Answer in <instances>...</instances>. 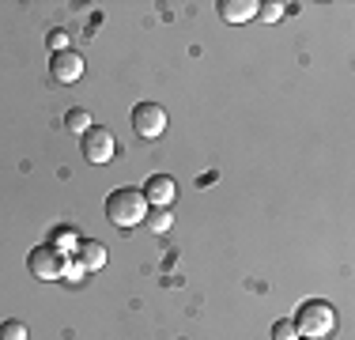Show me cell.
<instances>
[{
  "mask_svg": "<svg viewBox=\"0 0 355 340\" xmlns=\"http://www.w3.org/2000/svg\"><path fill=\"white\" fill-rule=\"evenodd\" d=\"M144 216H148V197H144L140 189H114L106 197V219L114 227H137L144 223Z\"/></svg>",
  "mask_w": 355,
  "mask_h": 340,
  "instance_id": "cell-1",
  "label": "cell"
},
{
  "mask_svg": "<svg viewBox=\"0 0 355 340\" xmlns=\"http://www.w3.org/2000/svg\"><path fill=\"white\" fill-rule=\"evenodd\" d=\"M27 269L35 272L38 280H61L69 272V253L61 250L57 242H46V246H35L27 257Z\"/></svg>",
  "mask_w": 355,
  "mask_h": 340,
  "instance_id": "cell-3",
  "label": "cell"
},
{
  "mask_svg": "<svg viewBox=\"0 0 355 340\" xmlns=\"http://www.w3.org/2000/svg\"><path fill=\"white\" fill-rule=\"evenodd\" d=\"M284 8H287V4H257V15H261L265 23H272V19H280V15H284Z\"/></svg>",
  "mask_w": 355,
  "mask_h": 340,
  "instance_id": "cell-14",
  "label": "cell"
},
{
  "mask_svg": "<svg viewBox=\"0 0 355 340\" xmlns=\"http://www.w3.org/2000/svg\"><path fill=\"white\" fill-rule=\"evenodd\" d=\"M291 321H295V329H299V337L325 340V337H333V329H336V310L321 299H310V303L299 306V314H295Z\"/></svg>",
  "mask_w": 355,
  "mask_h": 340,
  "instance_id": "cell-2",
  "label": "cell"
},
{
  "mask_svg": "<svg viewBox=\"0 0 355 340\" xmlns=\"http://www.w3.org/2000/svg\"><path fill=\"white\" fill-rule=\"evenodd\" d=\"M299 340H306V337H299Z\"/></svg>",
  "mask_w": 355,
  "mask_h": 340,
  "instance_id": "cell-17",
  "label": "cell"
},
{
  "mask_svg": "<svg viewBox=\"0 0 355 340\" xmlns=\"http://www.w3.org/2000/svg\"><path fill=\"white\" fill-rule=\"evenodd\" d=\"M64 125H69L72 133H80V136H83V133L91 129V110H83V106H72L69 114H64Z\"/></svg>",
  "mask_w": 355,
  "mask_h": 340,
  "instance_id": "cell-11",
  "label": "cell"
},
{
  "mask_svg": "<svg viewBox=\"0 0 355 340\" xmlns=\"http://www.w3.org/2000/svg\"><path fill=\"white\" fill-rule=\"evenodd\" d=\"M57 242H61V246H80V242H76V235H72V231H57Z\"/></svg>",
  "mask_w": 355,
  "mask_h": 340,
  "instance_id": "cell-16",
  "label": "cell"
},
{
  "mask_svg": "<svg viewBox=\"0 0 355 340\" xmlns=\"http://www.w3.org/2000/svg\"><path fill=\"white\" fill-rule=\"evenodd\" d=\"M272 340H299V329H295V321H291V318L272 321Z\"/></svg>",
  "mask_w": 355,
  "mask_h": 340,
  "instance_id": "cell-12",
  "label": "cell"
},
{
  "mask_svg": "<svg viewBox=\"0 0 355 340\" xmlns=\"http://www.w3.org/2000/svg\"><path fill=\"white\" fill-rule=\"evenodd\" d=\"M132 129H137V136H144V140L163 136L166 133V110L159 106V102H140V106L132 110Z\"/></svg>",
  "mask_w": 355,
  "mask_h": 340,
  "instance_id": "cell-5",
  "label": "cell"
},
{
  "mask_svg": "<svg viewBox=\"0 0 355 340\" xmlns=\"http://www.w3.org/2000/svg\"><path fill=\"white\" fill-rule=\"evenodd\" d=\"M49 72L61 83H76L83 76V57L76 53V49H61V53H53V61H49Z\"/></svg>",
  "mask_w": 355,
  "mask_h": 340,
  "instance_id": "cell-7",
  "label": "cell"
},
{
  "mask_svg": "<svg viewBox=\"0 0 355 340\" xmlns=\"http://www.w3.org/2000/svg\"><path fill=\"white\" fill-rule=\"evenodd\" d=\"M49 49H53V53H61V49H69V34L64 31H49Z\"/></svg>",
  "mask_w": 355,
  "mask_h": 340,
  "instance_id": "cell-15",
  "label": "cell"
},
{
  "mask_svg": "<svg viewBox=\"0 0 355 340\" xmlns=\"http://www.w3.org/2000/svg\"><path fill=\"white\" fill-rule=\"evenodd\" d=\"M80 148H83V159L87 163H110V159L117 155V140H114V133L103 129V125H91L87 133H83V140H80Z\"/></svg>",
  "mask_w": 355,
  "mask_h": 340,
  "instance_id": "cell-4",
  "label": "cell"
},
{
  "mask_svg": "<svg viewBox=\"0 0 355 340\" xmlns=\"http://www.w3.org/2000/svg\"><path fill=\"white\" fill-rule=\"evenodd\" d=\"M144 223H148L155 235H166V231H171V223H174V216H171V208H148Z\"/></svg>",
  "mask_w": 355,
  "mask_h": 340,
  "instance_id": "cell-10",
  "label": "cell"
},
{
  "mask_svg": "<svg viewBox=\"0 0 355 340\" xmlns=\"http://www.w3.org/2000/svg\"><path fill=\"white\" fill-rule=\"evenodd\" d=\"M0 340H27V325L23 321H0Z\"/></svg>",
  "mask_w": 355,
  "mask_h": 340,
  "instance_id": "cell-13",
  "label": "cell"
},
{
  "mask_svg": "<svg viewBox=\"0 0 355 340\" xmlns=\"http://www.w3.org/2000/svg\"><path fill=\"white\" fill-rule=\"evenodd\" d=\"M140 193L148 197V208H171V201L178 197V182L171 174H151Z\"/></svg>",
  "mask_w": 355,
  "mask_h": 340,
  "instance_id": "cell-6",
  "label": "cell"
},
{
  "mask_svg": "<svg viewBox=\"0 0 355 340\" xmlns=\"http://www.w3.org/2000/svg\"><path fill=\"white\" fill-rule=\"evenodd\" d=\"M219 15H223L227 23H246L257 15V0H219Z\"/></svg>",
  "mask_w": 355,
  "mask_h": 340,
  "instance_id": "cell-9",
  "label": "cell"
},
{
  "mask_svg": "<svg viewBox=\"0 0 355 340\" xmlns=\"http://www.w3.org/2000/svg\"><path fill=\"white\" fill-rule=\"evenodd\" d=\"M76 265H80V272H98L106 265V246L103 242H80L76 246Z\"/></svg>",
  "mask_w": 355,
  "mask_h": 340,
  "instance_id": "cell-8",
  "label": "cell"
}]
</instances>
